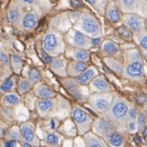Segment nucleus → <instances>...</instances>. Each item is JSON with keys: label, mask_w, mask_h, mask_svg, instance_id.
I'll use <instances>...</instances> for the list:
<instances>
[{"label": "nucleus", "mask_w": 147, "mask_h": 147, "mask_svg": "<svg viewBox=\"0 0 147 147\" xmlns=\"http://www.w3.org/2000/svg\"><path fill=\"white\" fill-rule=\"evenodd\" d=\"M89 87L92 93H108L111 91L109 83L105 80L104 77L98 75L89 83Z\"/></svg>", "instance_id": "13"}, {"label": "nucleus", "mask_w": 147, "mask_h": 147, "mask_svg": "<svg viewBox=\"0 0 147 147\" xmlns=\"http://www.w3.org/2000/svg\"><path fill=\"white\" fill-rule=\"evenodd\" d=\"M57 102L54 98H40L37 101L36 108L40 117H48L54 113Z\"/></svg>", "instance_id": "11"}, {"label": "nucleus", "mask_w": 147, "mask_h": 147, "mask_svg": "<svg viewBox=\"0 0 147 147\" xmlns=\"http://www.w3.org/2000/svg\"><path fill=\"white\" fill-rule=\"evenodd\" d=\"M98 75V71L95 67L91 65V67H88L86 71H84L80 76L77 77V78H74L75 81L78 83L79 85L81 86H85L88 85L90 82H91L95 77Z\"/></svg>", "instance_id": "18"}, {"label": "nucleus", "mask_w": 147, "mask_h": 147, "mask_svg": "<svg viewBox=\"0 0 147 147\" xmlns=\"http://www.w3.org/2000/svg\"><path fill=\"white\" fill-rule=\"evenodd\" d=\"M4 69V65H3V63L1 61H0V75H1V71H2V69Z\"/></svg>", "instance_id": "44"}, {"label": "nucleus", "mask_w": 147, "mask_h": 147, "mask_svg": "<svg viewBox=\"0 0 147 147\" xmlns=\"http://www.w3.org/2000/svg\"><path fill=\"white\" fill-rule=\"evenodd\" d=\"M104 140L106 141L107 145H109V146L119 147V146H124L125 145L124 136L119 133V132H117V130H115V131L111 132L108 136H106V137L104 138Z\"/></svg>", "instance_id": "23"}, {"label": "nucleus", "mask_w": 147, "mask_h": 147, "mask_svg": "<svg viewBox=\"0 0 147 147\" xmlns=\"http://www.w3.org/2000/svg\"><path fill=\"white\" fill-rule=\"evenodd\" d=\"M42 47L52 57L59 56L65 51V42L63 36L55 30H49L42 38Z\"/></svg>", "instance_id": "2"}, {"label": "nucleus", "mask_w": 147, "mask_h": 147, "mask_svg": "<svg viewBox=\"0 0 147 147\" xmlns=\"http://www.w3.org/2000/svg\"><path fill=\"white\" fill-rule=\"evenodd\" d=\"M21 130L22 138L24 141L31 143L33 146H39L40 145V139L36 135L35 132V127L31 122H25L20 127Z\"/></svg>", "instance_id": "12"}, {"label": "nucleus", "mask_w": 147, "mask_h": 147, "mask_svg": "<svg viewBox=\"0 0 147 147\" xmlns=\"http://www.w3.org/2000/svg\"><path fill=\"white\" fill-rule=\"evenodd\" d=\"M117 5L123 13L147 16V0H117Z\"/></svg>", "instance_id": "6"}, {"label": "nucleus", "mask_w": 147, "mask_h": 147, "mask_svg": "<svg viewBox=\"0 0 147 147\" xmlns=\"http://www.w3.org/2000/svg\"><path fill=\"white\" fill-rule=\"evenodd\" d=\"M146 31H147V22H146Z\"/></svg>", "instance_id": "47"}, {"label": "nucleus", "mask_w": 147, "mask_h": 147, "mask_svg": "<svg viewBox=\"0 0 147 147\" xmlns=\"http://www.w3.org/2000/svg\"><path fill=\"white\" fill-rule=\"evenodd\" d=\"M34 92L35 95L39 98H54L56 96L54 90L41 82L34 85Z\"/></svg>", "instance_id": "22"}, {"label": "nucleus", "mask_w": 147, "mask_h": 147, "mask_svg": "<svg viewBox=\"0 0 147 147\" xmlns=\"http://www.w3.org/2000/svg\"><path fill=\"white\" fill-rule=\"evenodd\" d=\"M105 16L109 22L113 24H117L123 20V16L121 14L119 5H117L115 2H109L105 9Z\"/></svg>", "instance_id": "20"}, {"label": "nucleus", "mask_w": 147, "mask_h": 147, "mask_svg": "<svg viewBox=\"0 0 147 147\" xmlns=\"http://www.w3.org/2000/svg\"><path fill=\"white\" fill-rule=\"evenodd\" d=\"M16 87V77H8L0 86V92L1 93H7L11 92Z\"/></svg>", "instance_id": "30"}, {"label": "nucleus", "mask_w": 147, "mask_h": 147, "mask_svg": "<svg viewBox=\"0 0 147 147\" xmlns=\"http://www.w3.org/2000/svg\"><path fill=\"white\" fill-rule=\"evenodd\" d=\"M61 136L57 133H54V132H51V133H47L45 135L44 140L48 145L51 146H58L60 144V141H61Z\"/></svg>", "instance_id": "31"}, {"label": "nucleus", "mask_w": 147, "mask_h": 147, "mask_svg": "<svg viewBox=\"0 0 147 147\" xmlns=\"http://www.w3.org/2000/svg\"><path fill=\"white\" fill-rule=\"evenodd\" d=\"M143 132H144L145 135H147V125L145 126V128H144V130H143Z\"/></svg>", "instance_id": "45"}, {"label": "nucleus", "mask_w": 147, "mask_h": 147, "mask_svg": "<svg viewBox=\"0 0 147 147\" xmlns=\"http://www.w3.org/2000/svg\"><path fill=\"white\" fill-rule=\"evenodd\" d=\"M50 69L55 75H57L59 77H67V61L63 57L61 56H56L53 57L52 61L50 63Z\"/></svg>", "instance_id": "16"}, {"label": "nucleus", "mask_w": 147, "mask_h": 147, "mask_svg": "<svg viewBox=\"0 0 147 147\" xmlns=\"http://www.w3.org/2000/svg\"><path fill=\"white\" fill-rule=\"evenodd\" d=\"M2 135V130H1V128H0V136Z\"/></svg>", "instance_id": "46"}, {"label": "nucleus", "mask_w": 147, "mask_h": 147, "mask_svg": "<svg viewBox=\"0 0 147 147\" xmlns=\"http://www.w3.org/2000/svg\"><path fill=\"white\" fill-rule=\"evenodd\" d=\"M136 40H137V43L139 45V47L145 53H147V31H145L142 34L136 36Z\"/></svg>", "instance_id": "33"}, {"label": "nucleus", "mask_w": 147, "mask_h": 147, "mask_svg": "<svg viewBox=\"0 0 147 147\" xmlns=\"http://www.w3.org/2000/svg\"><path fill=\"white\" fill-rule=\"evenodd\" d=\"M64 85L67 88L69 92L71 93L73 96H75L79 100H83V95L82 91L80 89V86L78 83L75 81V79H71V80H67L64 82Z\"/></svg>", "instance_id": "24"}, {"label": "nucleus", "mask_w": 147, "mask_h": 147, "mask_svg": "<svg viewBox=\"0 0 147 147\" xmlns=\"http://www.w3.org/2000/svg\"><path fill=\"white\" fill-rule=\"evenodd\" d=\"M28 79L33 83V84H37V83L41 82L42 80V75L38 69H32L29 71V74H28Z\"/></svg>", "instance_id": "32"}, {"label": "nucleus", "mask_w": 147, "mask_h": 147, "mask_svg": "<svg viewBox=\"0 0 147 147\" xmlns=\"http://www.w3.org/2000/svg\"><path fill=\"white\" fill-rule=\"evenodd\" d=\"M21 102V95L18 93L11 91V92H7L5 93L4 97H3V104L5 106H16L20 104Z\"/></svg>", "instance_id": "27"}, {"label": "nucleus", "mask_w": 147, "mask_h": 147, "mask_svg": "<svg viewBox=\"0 0 147 147\" xmlns=\"http://www.w3.org/2000/svg\"><path fill=\"white\" fill-rule=\"evenodd\" d=\"M39 23V18L37 16L36 12L34 11H29L24 13L23 18H22L21 24L24 30L26 31H33L34 29H36L37 26Z\"/></svg>", "instance_id": "15"}, {"label": "nucleus", "mask_w": 147, "mask_h": 147, "mask_svg": "<svg viewBox=\"0 0 147 147\" xmlns=\"http://www.w3.org/2000/svg\"><path fill=\"white\" fill-rule=\"evenodd\" d=\"M123 75L132 81H140L144 78V63L138 49L133 48L125 52Z\"/></svg>", "instance_id": "1"}, {"label": "nucleus", "mask_w": 147, "mask_h": 147, "mask_svg": "<svg viewBox=\"0 0 147 147\" xmlns=\"http://www.w3.org/2000/svg\"><path fill=\"white\" fill-rule=\"evenodd\" d=\"M67 41L69 42V45L76 48L90 49L92 47L91 38L75 28L69 30L67 34Z\"/></svg>", "instance_id": "9"}, {"label": "nucleus", "mask_w": 147, "mask_h": 147, "mask_svg": "<svg viewBox=\"0 0 147 147\" xmlns=\"http://www.w3.org/2000/svg\"><path fill=\"white\" fill-rule=\"evenodd\" d=\"M91 43H92V47H98V46H101V43H102L101 37L91 38Z\"/></svg>", "instance_id": "42"}, {"label": "nucleus", "mask_w": 147, "mask_h": 147, "mask_svg": "<svg viewBox=\"0 0 147 147\" xmlns=\"http://www.w3.org/2000/svg\"><path fill=\"white\" fill-rule=\"evenodd\" d=\"M84 141H85V145L88 147H104L107 146V143L104 140L103 138L100 137L99 135L95 134L94 132H87L84 134Z\"/></svg>", "instance_id": "19"}, {"label": "nucleus", "mask_w": 147, "mask_h": 147, "mask_svg": "<svg viewBox=\"0 0 147 147\" xmlns=\"http://www.w3.org/2000/svg\"><path fill=\"white\" fill-rule=\"evenodd\" d=\"M10 64H11V69L14 74L18 75L21 74L22 69H23L24 61L21 55L16 54V53H12L10 56Z\"/></svg>", "instance_id": "28"}, {"label": "nucleus", "mask_w": 147, "mask_h": 147, "mask_svg": "<svg viewBox=\"0 0 147 147\" xmlns=\"http://www.w3.org/2000/svg\"><path fill=\"white\" fill-rule=\"evenodd\" d=\"M23 7L20 6L16 3H13L11 6L9 7L8 10L6 12L7 21L9 24H11L12 26H16L18 24H21L22 18H23Z\"/></svg>", "instance_id": "14"}, {"label": "nucleus", "mask_w": 147, "mask_h": 147, "mask_svg": "<svg viewBox=\"0 0 147 147\" xmlns=\"http://www.w3.org/2000/svg\"><path fill=\"white\" fill-rule=\"evenodd\" d=\"M137 125L139 131H143L145 126L147 125V113H140L137 117Z\"/></svg>", "instance_id": "34"}, {"label": "nucleus", "mask_w": 147, "mask_h": 147, "mask_svg": "<svg viewBox=\"0 0 147 147\" xmlns=\"http://www.w3.org/2000/svg\"><path fill=\"white\" fill-rule=\"evenodd\" d=\"M101 52L104 56H110V57H117L119 54V47L117 43L110 41V40H104L101 43Z\"/></svg>", "instance_id": "21"}, {"label": "nucleus", "mask_w": 147, "mask_h": 147, "mask_svg": "<svg viewBox=\"0 0 147 147\" xmlns=\"http://www.w3.org/2000/svg\"><path fill=\"white\" fill-rule=\"evenodd\" d=\"M103 60L106 65L115 74H123L124 63L121 60L117 59L115 57H110V56H105Z\"/></svg>", "instance_id": "25"}, {"label": "nucleus", "mask_w": 147, "mask_h": 147, "mask_svg": "<svg viewBox=\"0 0 147 147\" xmlns=\"http://www.w3.org/2000/svg\"><path fill=\"white\" fill-rule=\"evenodd\" d=\"M130 104L127 100L121 97H115L108 110L105 113L106 117L115 125L125 126L128 121V115L130 110Z\"/></svg>", "instance_id": "3"}, {"label": "nucleus", "mask_w": 147, "mask_h": 147, "mask_svg": "<svg viewBox=\"0 0 147 147\" xmlns=\"http://www.w3.org/2000/svg\"><path fill=\"white\" fill-rule=\"evenodd\" d=\"M145 54H146V58H147V53H145Z\"/></svg>", "instance_id": "48"}, {"label": "nucleus", "mask_w": 147, "mask_h": 147, "mask_svg": "<svg viewBox=\"0 0 147 147\" xmlns=\"http://www.w3.org/2000/svg\"><path fill=\"white\" fill-rule=\"evenodd\" d=\"M92 129H93V132L95 134H97V135H99L104 139L106 136H108L111 132H113L115 130V124L113 122H111L110 119H108L107 117H105V119H97L93 123Z\"/></svg>", "instance_id": "10"}, {"label": "nucleus", "mask_w": 147, "mask_h": 147, "mask_svg": "<svg viewBox=\"0 0 147 147\" xmlns=\"http://www.w3.org/2000/svg\"><path fill=\"white\" fill-rule=\"evenodd\" d=\"M113 100V95L108 93H94L89 98V104L94 111L98 113H105Z\"/></svg>", "instance_id": "7"}, {"label": "nucleus", "mask_w": 147, "mask_h": 147, "mask_svg": "<svg viewBox=\"0 0 147 147\" xmlns=\"http://www.w3.org/2000/svg\"><path fill=\"white\" fill-rule=\"evenodd\" d=\"M75 29L86 34L90 38L102 36V28L100 23L93 14L89 12H84L81 14L75 25Z\"/></svg>", "instance_id": "4"}, {"label": "nucleus", "mask_w": 147, "mask_h": 147, "mask_svg": "<svg viewBox=\"0 0 147 147\" xmlns=\"http://www.w3.org/2000/svg\"><path fill=\"white\" fill-rule=\"evenodd\" d=\"M123 23L132 31L135 36L142 34L146 31V22L144 18L137 13H124Z\"/></svg>", "instance_id": "8"}, {"label": "nucleus", "mask_w": 147, "mask_h": 147, "mask_svg": "<svg viewBox=\"0 0 147 147\" xmlns=\"http://www.w3.org/2000/svg\"><path fill=\"white\" fill-rule=\"evenodd\" d=\"M88 61H78V60H74L73 62H69L67 64V76L71 78H77L83 73L84 71L87 69Z\"/></svg>", "instance_id": "17"}, {"label": "nucleus", "mask_w": 147, "mask_h": 147, "mask_svg": "<svg viewBox=\"0 0 147 147\" xmlns=\"http://www.w3.org/2000/svg\"><path fill=\"white\" fill-rule=\"evenodd\" d=\"M119 34L122 37H124L125 39H132L133 33H132V31L130 30L128 27H126V26L124 25L123 27H121L119 29Z\"/></svg>", "instance_id": "36"}, {"label": "nucleus", "mask_w": 147, "mask_h": 147, "mask_svg": "<svg viewBox=\"0 0 147 147\" xmlns=\"http://www.w3.org/2000/svg\"><path fill=\"white\" fill-rule=\"evenodd\" d=\"M34 84L28 78H21L18 83V93L20 95H24L30 91Z\"/></svg>", "instance_id": "29"}, {"label": "nucleus", "mask_w": 147, "mask_h": 147, "mask_svg": "<svg viewBox=\"0 0 147 147\" xmlns=\"http://www.w3.org/2000/svg\"><path fill=\"white\" fill-rule=\"evenodd\" d=\"M36 2V0H16V3L22 7H30L33 6Z\"/></svg>", "instance_id": "39"}, {"label": "nucleus", "mask_w": 147, "mask_h": 147, "mask_svg": "<svg viewBox=\"0 0 147 147\" xmlns=\"http://www.w3.org/2000/svg\"><path fill=\"white\" fill-rule=\"evenodd\" d=\"M5 147H14V146H18V140H14V139H11V138H9V139H6L3 143Z\"/></svg>", "instance_id": "41"}, {"label": "nucleus", "mask_w": 147, "mask_h": 147, "mask_svg": "<svg viewBox=\"0 0 147 147\" xmlns=\"http://www.w3.org/2000/svg\"><path fill=\"white\" fill-rule=\"evenodd\" d=\"M71 119L76 125L77 130L81 135L89 132L93 126V119L91 115L80 106H75L71 110Z\"/></svg>", "instance_id": "5"}, {"label": "nucleus", "mask_w": 147, "mask_h": 147, "mask_svg": "<svg viewBox=\"0 0 147 147\" xmlns=\"http://www.w3.org/2000/svg\"><path fill=\"white\" fill-rule=\"evenodd\" d=\"M40 55H41V58L44 60V62L47 64H50L51 61H52L53 57L51 56L50 54H48V53L46 52L45 50H44V48L42 47L41 49H40Z\"/></svg>", "instance_id": "38"}, {"label": "nucleus", "mask_w": 147, "mask_h": 147, "mask_svg": "<svg viewBox=\"0 0 147 147\" xmlns=\"http://www.w3.org/2000/svg\"><path fill=\"white\" fill-rule=\"evenodd\" d=\"M0 61L2 62L3 65H4V69H6L7 71L9 69V67H11L9 55L7 54V52H5L4 50H2V49H0Z\"/></svg>", "instance_id": "35"}, {"label": "nucleus", "mask_w": 147, "mask_h": 147, "mask_svg": "<svg viewBox=\"0 0 147 147\" xmlns=\"http://www.w3.org/2000/svg\"><path fill=\"white\" fill-rule=\"evenodd\" d=\"M84 1H85V2H87L88 4L92 5V6H97L99 0H84Z\"/></svg>", "instance_id": "43"}, {"label": "nucleus", "mask_w": 147, "mask_h": 147, "mask_svg": "<svg viewBox=\"0 0 147 147\" xmlns=\"http://www.w3.org/2000/svg\"><path fill=\"white\" fill-rule=\"evenodd\" d=\"M127 131L130 132V133H135L137 132L138 129V125H137V121H127L126 124H125Z\"/></svg>", "instance_id": "37"}, {"label": "nucleus", "mask_w": 147, "mask_h": 147, "mask_svg": "<svg viewBox=\"0 0 147 147\" xmlns=\"http://www.w3.org/2000/svg\"><path fill=\"white\" fill-rule=\"evenodd\" d=\"M90 50L85 48H76L71 49V57L74 60L78 61H89L90 59Z\"/></svg>", "instance_id": "26"}, {"label": "nucleus", "mask_w": 147, "mask_h": 147, "mask_svg": "<svg viewBox=\"0 0 147 147\" xmlns=\"http://www.w3.org/2000/svg\"><path fill=\"white\" fill-rule=\"evenodd\" d=\"M138 110L136 109L135 107L131 106L130 107V110H129V115H128V121H137L138 117Z\"/></svg>", "instance_id": "40"}]
</instances>
